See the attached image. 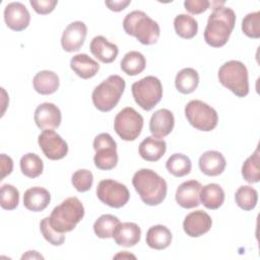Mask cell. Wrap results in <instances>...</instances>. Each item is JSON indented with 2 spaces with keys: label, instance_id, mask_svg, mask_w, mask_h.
I'll list each match as a JSON object with an SVG mask.
<instances>
[{
  "label": "cell",
  "instance_id": "1",
  "mask_svg": "<svg viewBox=\"0 0 260 260\" xmlns=\"http://www.w3.org/2000/svg\"><path fill=\"white\" fill-rule=\"evenodd\" d=\"M236 13L232 8L216 6L209 15L204 29V41L213 48L224 46L235 27Z\"/></svg>",
  "mask_w": 260,
  "mask_h": 260
},
{
  "label": "cell",
  "instance_id": "2",
  "mask_svg": "<svg viewBox=\"0 0 260 260\" xmlns=\"http://www.w3.org/2000/svg\"><path fill=\"white\" fill-rule=\"evenodd\" d=\"M132 184L140 199L146 205H158L167 196L166 180L150 169L137 171L132 178Z\"/></svg>",
  "mask_w": 260,
  "mask_h": 260
},
{
  "label": "cell",
  "instance_id": "3",
  "mask_svg": "<svg viewBox=\"0 0 260 260\" xmlns=\"http://www.w3.org/2000/svg\"><path fill=\"white\" fill-rule=\"evenodd\" d=\"M123 28L127 35L135 37L142 45L155 44L160 35L158 23L140 10H134L125 16Z\"/></svg>",
  "mask_w": 260,
  "mask_h": 260
},
{
  "label": "cell",
  "instance_id": "4",
  "mask_svg": "<svg viewBox=\"0 0 260 260\" xmlns=\"http://www.w3.org/2000/svg\"><path fill=\"white\" fill-rule=\"evenodd\" d=\"M83 216L84 207L81 201L76 197H68L52 210L49 222L56 232L64 234L74 230Z\"/></svg>",
  "mask_w": 260,
  "mask_h": 260
},
{
  "label": "cell",
  "instance_id": "5",
  "mask_svg": "<svg viewBox=\"0 0 260 260\" xmlns=\"http://www.w3.org/2000/svg\"><path fill=\"white\" fill-rule=\"evenodd\" d=\"M125 86V80L121 76L110 75L94 87L91 94L93 106L101 112H110L119 103Z\"/></svg>",
  "mask_w": 260,
  "mask_h": 260
},
{
  "label": "cell",
  "instance_id": "6",
  "mask_svg": "<svg viewBox=\"0 0 260 260\" xmlns=\"http://www.w3.org/2000/svg\"><path fill=\"white\" fill-rule=\"evenodd\" d=\"M219 82L239 98L249 93V79L247 67L238 60L223 63L217 73Z\"/></svg>",
  "mask_w": 260,
  "mask_h": 260
},
{
  "label": "cell",
  "instance_id": "7",
  "mask_svg": "<svg viewBox=\"0 0 260 260\" xmlns=\"http://www.w3.org/2000/svg\"><path fill=\"white\" fill-rule=\"evenodd\" d=\"M131 89L134 101L144 111L152 110L162 98L161 82L157 77L152 75L135 81Z\"/></svg>",
  "mask_w": 260,
  "mask_h": 260
},
{
  "label": "cell",
  "instance_id": "8",
  "mask_svg": "<svg viewBox=\"0 0 260 260\" xmlns=\"http://www.w3.org/2000/svg\"><path fill=\"white\" fill-rule=\"evenodd\" d=\"M185 116L195 129L205 132L213 130L218 122L217 112L199 100H192L186 105Z\"/></svg>",
  "mask_w": 260,
  "mask_h": 260
},
{
  "label": "cell",
  "instance_id": "9",
  "mask_svg": "<svg viewBox=\"0 0 260 260\" xmlns=\"http://www.w3.org/2000/svg\"><path fill=\"white\" fill-rule=\"evenodd\" d=\"M143 128V117L131 107L124 108L115 117L114 130L125 141L135 140Z\"/></svg>",
  "mask_w": 260,
  "mask_h": 260
},
{
  "label": "cell",
  "instance_id": "10",
  "mask_svg": "<svg viewBox=\"0 0 260 260\" xmlns=\"http://www.w3.org/2000/svg\"><path fill=\"white\" fill-rule=\"evenodd\" d=\"M93 149L95 150L93 161L98 169L109 171L117 166V143L109 133H101L94 137Z\"/></svg>",
  "mask_w": 260,
  "mask_h": 260
},
{
  "label": "cell",
  "instance_id": "11",
  "mask_svg": "<svg viewBox=\"0 0 260 260\" xmlns=\"http://www.w3.org/2000/svg\"><path fill=\"white\" fill-rule=\"evenodd\" d=\"M96 196L104 204L113 208H121L129 201L130 193L124 184L107 179L99 183Z\"/></svg>",
  "mask_w": 260,
  "mask_h": 260
},
{
  "label": "cell",
  "instance_id": "12",
  "mask_svg": "<svg viewBox=\"0 0 260 260\" xmlns=\"http://www.w3.org/2000/svg\"><path fill=\"white\" fill-rule=\"evenodd\" d=\"M38 143L46 157L52 160L61 159L68 152L67 142L53 129L43 130L39 135Z\"/></svg>",
  "mask_w": 260,
  "mask_h": 260
},
{
  "label": "cell",
  "instance_id": "13",
  "mask_svg": "<svg viewBox=\"0 0 260 260\" xmlns=\"http://www.w3.org/2000/svg\"><path fill=\"white\" fill-rule=\"evenodd\" d=\"M87 34V27L82 21H73L67 25L64 29L61 45L64 51L66 52H76L84 44Z\"/></svg>",
  "mask_w": 260,
  "mask_h": 260
},
{
  "label": "cell",
  "instance_id": "14",
  "mask_svg": "<svg viewBox=\"0 0 260 260\" xmlns=\"http://www.w3.org/2000/svg\"><path fill=\"white\" fill-rule=\"evenodd\" d=\"M4 20L6 25L15 31L25 29L30 22V14L20 2H11L5 6Z\"/></svg>",
  "mask_w": 260,
  "mask_h": 260
},
{
  "label": "cell",
  "instance_id": "15",
  "mask_svg": "<svg viewBox=\"0 0 260 260\" xmlns=\"http://www.w3.org/2000/svg\"><path fill=\"white\" fill-rule=\"evenodd\" d=\"M37 126L42 129H56L60 126L62 115L60 109L53 103H43L39 105L34 115Z\"/></svg>",
  "mask_w": 260,
  "mask_h": 260
},
{
  "label": "cell",
  "instance_id": "16",
  "mask_svg": "<svg viewBox=\"0 0 260 260\" xmlns=\"http://www.w3.org/2000/svg\"><path fill=\"white\" fill-rule=\"evenodd\" d=\"M212 225V219L209 214L203 210L192 211L186 215L183 221V229L187 236L198 238L206 234Z\"/></svg>",
  "mask_w": 260,
  "mask_h": 260
},
{
  "label": "cell",
  "instance_id": "17",
  "mask_svg": "<svg viewBox=\"0 0 260 260\" xmlns=\"http://www.w3.org/2000/svg\"><path fill=\"white\" fill-rule=\"evenodd\" d=\"M202 185L196 180H189L182 183L176 191L177 203L186 209L200 205V191Z\"/></svg>",
  "mask_w": 260,
  "mask_h": 260
},
{
  "label": "cell",
  "instance_id": "18",
  "mask_svg": "<svg viewBox=\"0 0 260 260\" xmlns=\"http://www.w3.org/2000/svg\"><path fill=\"white\" fill-rule=\"evenodd\" d=\"M175 118L173 113L168 109L155 111L149 121V130L153 137L164 138L174 129Z\"/></svg>",
  "mask_w": 260,
  "mask_h": 260
},
{
  "label": "cell",
  "instance_id": "19",
  "mask_svg": "<svg viewBox=\"0 0 260 260\" xmlns=\"http://www.w3.org/2000/svg\"><path fill=\"white\" fill-rule=\"evenodd\" d=\"M141 230L135 222H120L114 231L113 238L118 246L133 247L140 241Z\"/></svg>",
  "mask_w": 260,
  "mask_h": 260
},
{
  "label": "cell",
  "instance_id": "20",
  "mask_svg": "<svg viewBox=\"0 0 260 260\" xmlns=\"http://www.w3.org/2000/svg\"><path fill=\"white\" fill-rule=\"evenodd\" d=\"M89 50L96 59L106 64L112 63L117 58L119 53L118 46L110 43L103 36H96L91 40Z\"/></svg>",
  "mask_w": 260,
  "mask_h": 260
},
{
  "label": "cell",
  "instance_id": "21",
  "mask_svg": "<svg viewBox=\"0 0 260 260\" xmlns=\"http://www.w3.org/2000/svg\"><path fill=\"white\" fill-rule=\"evenodd\" d=\"M199 168L200 171L206 176L215 177L220 175L226 166L224 156L216 150L205 151L199 157Z\"/></svg>",
  "mask_w": 260,
  "mask_h": 260
},
{
  "label": "cell",
  "instance_id": "22",
  "mask_svg": "<svg viewBox=\"0 0 260 260\" xmlns=\"http://www.w3.org/2000/svg\"><path fill=\"white\" fill-rule=\"evenodd\" d=\"M167 150V143L164 139L148 136L139 144V154L146 161L159 160Z\"/></svg>",
  "mask_w": 260,
  "mask_h": 260
},
{
  "label": "cell",
  "instance_id": "23",
  "mask_svg": "<svg viewBox=\"0 0 260 260\" xmlns=\"http://www.w3.org/2000/svg\"><path fill=\"white\" fill-rule=\"evenodd\" d=\"M51 201L50 192L43 187L27 189L23 195V205L26 209L35 212L43 211Z\"/></svg>",
  "mask_w": 260,
  "mask_h": 260
},
{
  "label": "cell",
  "instance_id": "24",
  "mask_svg": "<svg viewBox=\"0 0 260 260\" xmlns=\"http://www.w3.org/2000/svg\"><path fill=\"white\" fill-rule=\"evenodd\" d=\"M71 69L82 79L93 77L100 70V64L86 54H77L70 60Z\"/></svg>",
  "mask_w": 260,
  "mask_h": 260
},
{
  "label": "cell",
  "instance_id": "25",
  "mask_svg": "<svg viewBox=\"0 0 260 260\" xmlns=\"http://www.w3.org/2000/svg\"><path fill=\"white\" fill-rule=\"evenodd\" d=\"M32 85L38 93L48 95L57 91L60 85V81L58 75L55 72L50 70H43L35 75L32 79Z\"/></svg>",
  "mask_w": 260,
  "mask_h": 260
},
{
  "label": "cell",
  "instance_id": "26",
  "mask_svg": "<svg viewBox=\"0 0 260 260\" xmlns=\"http://www.w3.org/2000/svg\"><path fill=\"white\" fill-rule=\"evenodd\" d=\"M145 241L150 248L164 250L168 248L172 242V233L166 225L156 224L147 231Z\"/></svg>",
  "mask_w": 260,
  "mask_h": 260
},
{
  "label": "cell",
  "instance_id": "27",
  "mask_svg": "<svg viewBox=\"0 0 260 260\" xmlns=\"http://www.w3.org/2000/svg\"><path fill=\"white\" fill-rule=\"evenodd\" d=\"M200 201L208 209H217L224 201V191L218 184H207L201 188Z\"/></svg>",
  "mask_w": 260,
  "mask_h": 260
},
{
  "label": "cell",
  "instance_id": "28",
  "mask_svg": "<svg viewBox=\"0 0 260 260\" xmlns=\"http://www.w3.org/2000/svg\"><path fill=\"white\" fill-rule=\"evenodd\" d=\"M199 83L198 72L193 68H183L180 70L175 78L176 88L184 94L193 92Z\"/></svg>",
  "mask_w": 260,
  "mask_h": 260
},
{
  "label": "cell",
  "instance_id": "29",
  "mask_svg": "<svg viewBox=\"0 0 260 260\" xmlns=\"http://www.w3.org/2000/svg\"><path fill=\"white\" fill-rule=\"evenodd\" d=\"M121 69L124 73L130 76L140 74L146 66L145 57L137 51H130L125 54L120 63Z\"/></svg>",
  "mask_w": 260,
  "mask_h": 260
},
{
  "label": "cell",
  "instance_id": "30",
  "mask_svg": "<svg viewBox=\"0 0 260 260\" xmlns=\"http://www.w3.org/2000/svg\"><path fill=\"white\" fill-rule=\"evenodd\" d=\"M176 34L183 39H193L198 31L197 20L188 14H179L174 19Z\"/></svg>",
  "mask_w": 260,
  "mask_h": 260
},
{
  "label": "cell",
  "instance_id": "31",
  "mask_svg": "<svg viewBox=\"0 0 260 260\" xmlns=\"http://www.w3.org/2000/svg\"><path fill=\"white\" fill-rule=\"evenodd\" d=\"M166 168L170 174L180 178L188 175L191 172L192 162L187 155L183 153H174L168 158Z\"/></svg>",
  "mask_w": 260,
  "mask_h": 260
},
{
  "label": "cell",
  "instance_id": "32",
  "mask_svg": "<svg viewBox=\"0 0 260 260\" xmlns=\"http://www.w3.org/2000/svg\"><path fill=\"white\" fill-rule=\"evenodd\" d=\"M120 219L113 214H103L93 223V232L100 239L113 238V234Z\"/></svg>",
  "mask_w": 260,
  "mask_h": 260
},
{
  "label": "cell",
  "instance_id": "33",
  "mask_svg": "<svg viewBox=\"0 0 260 260\" xmlns=\"http://www.w3.org/2000/svg\"><path fill=\"white\" fill-rule=\"evenodd\" d=\"M20 170L25 177L34 179L43 173L44 164L38 154L28 152L20 158Z\"/></svg>",
  "mask_w": 260,
  "mask_h": 260
},
{
  "label": "cell",
  "instance_id": "34",
  "mask_svg": "<svg viewBox=\"0 0 260 260\" xmlns=\"http://www.w3.org/2000/svg\"><path fill=\"white\" fill-rule=\"evenodd\" d=\"M260 153L259 148L250 155L242 166V176L248 183H257L260 180Z\"/></svg>",
  "mask_w": 260,
  "mask_h": 260
},
{
  "label": "cell",
  "instance_id": "35",
  "mask_svg": "<svg viewBox=\"0 0 260 260\" xmlns=\"http://www.w3.org/2000/svg\"><path fill=\"white\" fill-rule=\"evenodd\" d=\"M237 205L243 210H252L258 201V193L251 186H241L235 193Z\"/></svg>",
  "mask_w": 260,
  "mask_h": 260
},
{
  "label": "cell",
  "instance_id": "36",
  "mask_svg": "<svg viewBox=\"0 0 260 260\" xmlns=\"http://www.w3.org/2000/svg\"><path fill=\"white\" fill-rule=\"evenodd\" d=\"M19 203V192L10 184H4L0 190V204L3 209L13 210Z\"/></svg>",
  "mask_w": 260,
  "mask_h": 260
},
{
  "label": "cell",
  "instance_id": "37",
  "mask_svg": "<svg viewBox=\"0 0 260 260\" xmlns=\"http://www.w3.org/2000/svg\"><path fill=\"white\" fill-rule=\"evenodd\" d=\"M242 30L249 38H260V11L251 12L243 18Z\"/></svg>",
  "mask_w": 260,
  "mask_h": 260
},
{
  "label": "cell",
  "instance_id": "38",
  "mask_svg": "<svg viewBox=\"0 0 260 260\" xmlns=\"http://www.w3.org/2000/svg\"><path fill=\"white\" fill-rule=\"evenodd\" d=\"M71 183L78 192H86L91 188L93 183L92 173L86 169L77 170L72 175Z\"/></svg>",
  "mask_w": 260,
  "mask_h": 260
},
{
  "label": "cell",
  "instance_id": "39",
  "mask_svg": "<svg viewBox=\"0 0 260 260\" xmlns=\"http://www.w3.org/2000/svg\"><path fill=\"white\" fill-rule=\"evenodd\" d=\"M40 230L43 237L53 246H60L65 241L64 234L56 232L49 222V216L45 217L40 222Z\"/></svg>",
  "mask_w": 260,
  "mask_h": 260
},
{
  "label": "cell",
  "instance_id": "40",
  "mask_svg": "<svg viewBox=\"0 0 260 260\" xmlns=\"http://www.w3.org/2000/svg\"><path fill=\"white\" fill-rule=\"evenodd\" d=\"M29 4L34 8V10L39 14H49L51 13L56 5L58 4L57 0H30Z\"/></svg>",
  "mask_w": 260,
  "mask_h": 260
},
{
  "label": "cell",
  "instance_id": "41",
  "mask_svg": "<svg viewBox=\"0 0 260 260\" xmlns=\"http://www.w3.org/2000/svg\"><path fill=\"white\" fill-rule=\"evenodd\" d=\"M184 6L188 12L192 14H200L209 8L210 2L207 0H186Z\"/></svg>",
  "mask_w": 260,
  "mask_h": 260
},
{
  "label": "cell",
  "instance_id": "42",
  "mask_svg": "<svg viewBox=\"0 0 260 260\" xmlns=\"http://www.w3.org/2000/svg\"><path fill=\"white\" fill-rule=\"evenodd\" d=\"M0 160H1V172H2L0 180H3L7 175H9L12 172L13 161L10 156H7L4 153L0 155Z\"/></svg>",
  "mask_w": 260,
  "mask_h": 260
},
{
  "label": "cell",
  "instance_id": "43",
  "mask_svg": "<svg viewBox=\"0 0 260 260\" xmlns=\"http://www.w3.org/2000/svg\"><path fill=\"white\" fill-rule=\"evenodd\" d=\"M130 3H131V0H113V1H106L105 2V4L108 6V8L112 11H115V12L122 11Z\"/></svg>",
  "mask_w": 260,
  "mask_h": 260
},
{
  "label": "cell",
  "instance_id": "44",
  "mask_svg": "<svg viewBox=\"0 0 260 260\" xmlns=\"http://www.w3.org/2000/svg\"><path fill=\"white\" fill-rule=\"evenodd\" d=\"M26 258H40V259H43L44 257L42 255H40L37 251H28L25 255H23L21 257V259H26Z\"/></svg>",
  "mask_w": 260,
  "mask_h": 260
},
{
  "label": "cell",
  "instance_id": "45",
  "mask_svg": "<svg viewBox=\"0 0 260 260\" xmlns=\"http://www.w3.org/2000/svg\"><path fill=\"white\" fill-rule=\"evenodd\" d=\"M119 257H122V258H124V257H132V258H135V256H134V255L126 254V251H124L123 253H120V254H118V255H116V256H115V258H119Z\"/></svg>",
  "mask_w": 260,
  "mask_h": 260
}]
</instances>
